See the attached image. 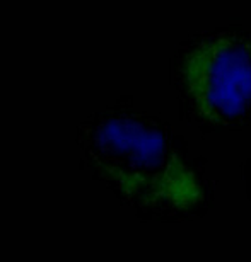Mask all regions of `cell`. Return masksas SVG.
<instances>
[{
    "label": "cell",
    "instance_id": "obj_1",
    "mask_svg": "<svg viewBox=\"0 0 251 262\" xmlns=\"http://www.w3.org/2000/svg\"><path fill=\"white\" fill-rule=\"evenodd\" d=\"M99 143L109 174L137 201L186 209L202 199L195 174L152 123L137 118L114 119L103 129Z\"/></svg>",
    "mask_w": 251,
    "mask_h": 262
},
{
    "label": "cell",
    "instance_id": "obj_2",
    "mask_svg": "<svg viewBox=\"0 0 251 262\" xmlns=\"http://www.w3.org/2000/svg\"><path fill=\"white\" fill-rule=\"evenodd\" d=\"M181 85L198 116L226 124L251 111V43L216 36L188 51L180 67Z\"/></svg>",
    "mask_w": 251,
    "mask_h": 262
}]
</instances>
